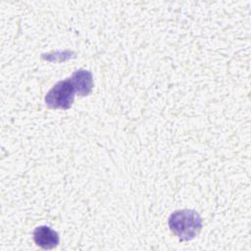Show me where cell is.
Returning <instances> with one entry per match:
<instances>
[{
  "mask_svg": "<svg viewBox=\"0 0 251 251\" xmlns=\"http://www.w3.org/2000/svg\"><path fill=\"white\" fill-rule=\"evenodd\" d=\"M203 226L200 215L193 210H178L171 214L169 227L171 231L181 241L193 239Z\"/></svg>",
  "mask_w": 251,
  "mask_h": 251,
  "instance_id": "1",
  "label": "cell"
},
{
  "mask_svg": "<svg viewBox=\"0 0 251 251\" xmlns=\"http://www.w3.org/2000/svg\"><path fill=\"white\" fill-rule=\"evenodd\" d=\"M70 78L75 87L76 93H78L80 96H86L91 92L93 87V79L92 74L89 71L82 69L77 70Z\"/></svg>",
  "mask_w": 251,
  "mask_h": 251,
  "instance_id": "4",
  "label": "cell"
},
{
  "mask_svg": "<svg viewBox=\"0 0 251 251\" xmlns=\"http://www.w3.org/2000/svg\"><path fill=\"white\" fill-rule=\"evenodd\" d=\"M33 240L35 244L42 249L50 250L59 244V234L57 231L47 226H37L33 231Z\"/></svg>",
  "mask_w": 251,
  "mask_h": 251,
  "instance_id": "3",
  "label": "cell"
},
{
  "mask_svg": "<svg viewBox=\"0 0 251 251\" xmlns=\"http://www.w3.org/2000/svg\"><path fill=\"white\" fill-rule=\"evenodd\" d=\"M76 92L71 78L57 82L46 94L45 103L50 108L69 109L73 105L75 93Z\"/></svg>",
  "mask_w": 251,
  "mask_h": 251,
  "instance_id": "2",
  "label": "cell"
}]
</instances>
